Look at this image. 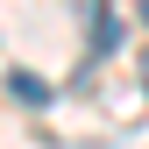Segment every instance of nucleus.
Listing matches in <instances>:
<instances>
[{
	"label": "nucleus",
	"instance_id": "obj_1",
	"mask_svg": "<svg viewBox=\"0 0 149 149\" xmlns=\"http://www.w3.org/2000/svg\"><path fill=\"white\" fill-rule=\"evenodd\" d=\"M7 85H14V100H22V107H43V100H50V85L36 78V71H14Z\"/></svg>",
	"mask_w": 149,
	"mask_h": 149
},
{
	"label": "nucleus",
	"instance_id": "obj_2",
	"mask_svg": "<svg viewBox=\"0 0 149 149\" xmlns=\"http://www.w3.org/2000/svg\"><path fill=\"white\" fill-rule=\"evenodd\" d=\"M92 50H121V22L114 14H92Z\"/></svg>",
	"mask_w": 149,
	"mask_h": 149
},
{
	"label": "nucleus",
	"instance_id": "obj_3",
	"mask_svg": "<svg viewBox=\"0 0 149 149\" xmlns=\"http://www.w3.org/2000/svg\"><path fill=\"white\" fill-rule=\"evenodd\" d=\"M142 14H149V0H142Z\"/></svg>",
	"mask_w": 149,
	"mask_h": 149
}]
</instances>
